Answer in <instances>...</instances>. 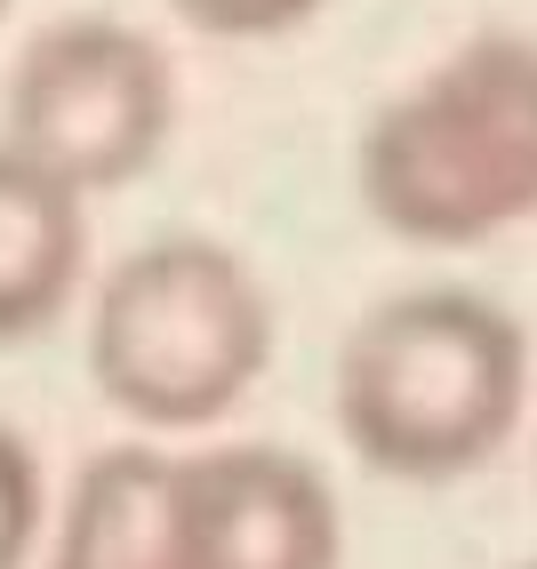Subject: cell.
<instances>
[{
  "instance_id": "obj_4",
  "label": "cell",
  "mask_w": 537,
  "mask_h": 569,
  "mask_svg": "<svg viewBox=\"0 0 537 569\" xmlns=\"http://www.w3.org/2000/svg\"><path fill=\"white\" fill-rule=\"evenodd\" d=\"M177 129V64L121 17H57L9 64L0 137L57 169L72 193L137 184Z\"/></svg>"
},
{
  "instance_id": "obj_2",
  "label": "cell",
  "mask_w": 537,
  "mask_h": 569,
  "mask_svg": "<svg viewBox=\"0 0 537 569\" xmlns=\"http://www.w3.org/2000/svg\"><path fill=\"white\" fill-rule=\"evenodd\" d=\"M361 209L409 249H481L537 217V32L489 24L369 112Z\"/></svg>"
},
{
  "instance_id": "obj_7",
  "label": "cell",
  "mask_w": 537,
  "mask_h": 569,
  "mask_svg": "<svg viewBox=\"0 0 537 569\" xmlns=\"http://www.w3.org/2000/svg\"><path fill=\"white\" fill-rule=\"evenodd\" d=\"M49 569H177V458L112 441L72 473Z\"/></svg>"
},
{
  "instance_id": "obj_3",
  "label": "cell",
  "mask_w": 537,
  "mask_h": 569,
  "mask_svg": "<svg viewBox=\"0 0 537 569\" xmlns=\"http://www.w3.org/2000/svg\"><path fill=\"white\" fill-rule=\"evenodd\" d=\"M274 297L209 233H161L129 249L89 297V377L152 433L233 417L274 361Z\"/></svg>"
},
{
  "instance_id": "obj_10",
  "label": "cell",
  "mask_w": 537,
  "mask_h": 569,
  "mask_svg": "<svg viewBox=\"0 0 537 569\" xmlns=\"http://www.w3.org/2000/svg\"><path fill=\"white\" fill-rule=\"evenodd\" d=\"M0 17H9V0H0Z\"/></svg>"
},
{
  "instance_id": "obj_8",
  "label": "cell",
  "mask_w": 537,
  "mask_h": 569,
  "mask_svg": "<svg viewBox=\"0 0 537 569\" xmlns=\"http://www.w3.org/2000/svg\"><path fill=\"white\" fill-rule=\"evenodd\" d=\"M41 521H49V498H41V458L17 426H0V569H24L32 546H41Z\"/></svg>"
},
{
  "instance_id": "obj_9",
  "label": "cell",
  "mask_w": 537,
  "mask_h": 569,
  "mask_svg": "<svg viewBox=\"0 0 537 569\" xmlns=\"http://www.w3.org/2000/svg\"><path fill=\"white\" fill-rule=\"evenodd\" d=\"M169 9L209 41H281V32L314 24L329 0H169Z\"/></svg>"
},
{
  "instance_id": "obj_6",
  "label": "cell",
  "mask_w": 537,
  "mask_h": 569,
  "mask_svg": "<svg viewBox=\"0 0 537 569\" xmlns=\"http://www.w3.org/2000/svg\"><path fill=\"white\" fill-rule=\"evenodd\" d=\"M89 273V193L0 137V346H24L81 297Z\"/></svg>"
},
{
  "instance_id": "obj_11",
  "label": "cell",
  "mask_w": 537,
  "mask_h": 569,
  "mask_svg": "<svg viewBox=\"0 0 537 569\" xmlns=\"http://www.w3.org/2000/svg\"><path fill=\"white\" fill-rule=\"evenodd\" d=\"M521 569H537V561H521Z\"/></svg>"
},
{
  "instance_id": "obj_1",
  "label": "cell",
  "mask_w": 537,
  "mask_h": 569,
  "mask_svg": "<svg viewBox=\"0 0 537 569\" xmlns=\"http://www.w3.org/2000/svg\"><path fill=\"white\" fill-rule=\"evenodd\" d=\"M529 337L481 289H394L337 353V433L386 481L441 489L481 473L521 433Z\"/></svg>"
},
{
  "instance_id": "obj_5",
  "label": "cell",
  "mask_w": 537,
  "mask_h": 569,
  "mask_svg": "<svg viewBox=\"0 0 537 569\" xmlns=\"http://www.w3.org/2000/svg\"><path fill=\"white\" fill-rule=\"evenodd\" d=\"M345 513L314 458L217 441L177 458V569H337Z\"/></svg>"
}]
</instances>
